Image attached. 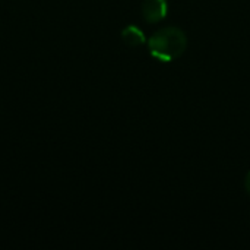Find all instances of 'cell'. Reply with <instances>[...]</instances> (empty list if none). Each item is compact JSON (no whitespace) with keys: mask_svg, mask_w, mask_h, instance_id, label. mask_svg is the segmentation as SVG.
I'll return each mask as SVG.
<instances>
[{"mask_svg":"<svg viewBox=\"0 0 250 250\" xmlns=\"http://www.w3.org/2000/svg\"><path fill=\"white\" fill-rule=\"evenodd\" d=\"M122 40L127 47H132V48L141 47L146 41L145 34L135 25H129L122 31Z\"/></svg>","mask_w":250,"mask_h":250,"instance_id":"3","label":"cell"},{"mask_svg":"<svg viewBox=\"0 0 250 250\" xmlns=\"http://www.w3.org/2000/svg\"><path fill=\"white\" fill-rule=\"evenodd\" d=\"M167 12V0H144L142 3V16L148 23H157L163 21Z\"/></svg>","mask_w":250,"mask_h":250,"instance_id":"2","label":"cell"},{"mask_svg":"<svg viewBox=\"0 0 250 250\" xmlns=\"http://www.w3.org/2000/svg\"><path fill=\"white\" fill-rule=\"evenodd\" d=\"M245 188H246V192L250 195V171L246 176V180H245Z\"/></svg>","mask_w":250,"mask_h":250,"instance_id":"4","label":"cell"},{"mask_svg":"<svg viewBox=\"0 0 250 250\" xmlns=\"http://www.w3.org/2000/svg\"><path fill=\"white\" fill-rule=\"evenodd\" d=\"M188 45L186 34L176 26H166L152 34L148 48L152 57L161 62H171L180 57Z\"/></svg>","mask_w":250,"mask_h":250,"instance_id":"1","label":"cell"}]
</instances>
